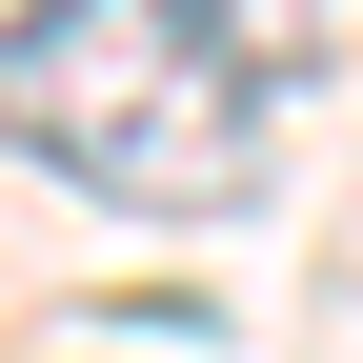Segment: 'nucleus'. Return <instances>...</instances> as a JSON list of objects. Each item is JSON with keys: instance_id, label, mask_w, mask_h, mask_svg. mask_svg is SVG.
I'll return each mask as SVG.
<instances>
[{"instance_id": "nucleus-1", "label": "nucleus", "mask_w": 363, "mask_h": 363, "mask_svg": "<svg viewBox=\"0 0 363 363\" xmlns=\"http://www.w3.org/2000/svg\"><path fill=\"white\" fill-rule=\"evenodd\" d=\"M0 142L121 222H222L283 162V40L242 0H21L0 21Z\"/></svg>"}]
</instances>
